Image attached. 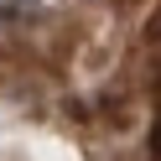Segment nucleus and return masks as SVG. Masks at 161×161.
<instances>
[{
	"label": "nucleus",
	"instance_id": "f257e3e1",
	"mask_svg": "<svg viewBox=\"0 0 161 161\" xmlns=\"http://www.w3.org/2000/svg\"><path fill=\"white\" fill-rule=\"evenodd\" d=\"M151 151H156V161H161V125H156V135H151Z\"/></svg>",
	"mask_w": 161,
	"mask_h": 161
}]
</instances>
